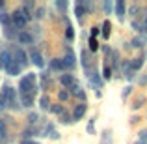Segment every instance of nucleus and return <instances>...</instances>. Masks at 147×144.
<instances>
[{
  "label": "nucleus",
  "instance_id": "obj_1",
  "mask_svg": "<svg viewBox=\"0 0 147 144\" xmlns=\"http://www.w3.org/2000/svg\"><path fill=\"white\" fill-rule=\"evenodd\" d=\"M36 75L34 73H28L26 75V79L21 81V92L22 94H34V90H36Z\"/></svg>",
  "mask_w": 147,
  "mask_h": 144
},
{
  "label": "nucleus",
  "instance_id": "obj_2",
  "mask_svg": "<svg viewBox=\"0 0 147 144\" xmlns=\"http://www.w3.org/2000/svg\"><path fill=\"white\" fill-rule=\"evenodd\" d=\"M11 23H13L15 28H24L28 21H26L24 15L21 13V10H17V11H13V13H11Z\"/></svg>",
  "mask_w": 147,
  "mask_h": 144
},
{
  "label": "nucleus",
  "instance_id": "obj_3",
  "mask_svg": "<svg viewBox=\"0 0 147 144\" xmlns=\"http://www.w3.org/2000/svg\"><path fill=\"white\" fill-rule=\"evenodd\" d=\"M30 58H32V62L37 66V68H43V56H41V53L39 51H36V49H30Z\"/></svg>",
  "mask_w": 147,
  "mask_h": 144
},
{
  "label": "nucleus",
  "instance_id": "obj_4",
  "mask_svg": "<svg viewBox=\"0 0 147 144\" xmlns=\"http://www.w3.org/2000/svg\"><path fill=\"white\" fill-rule=\"evenodd\" d=\"M13 60L17 62L19 66H26V64H28V56H26V53L22 49H17V51H15V58H13Z\"/></svg>",
  "mask_w": 147,
  "mask_h": 144
},
{
  "label": "nucleus",
  "instance_id": "obj_5",
  "mask_svg": "<svg viewBox=\"0 0 147 144\" xmlns=\"http://www.w3.org/2000/svg\"><path fill=\"white\" fill-rule=\"evenodd\" d=\"M4 68H6V71L9 73V75H19V73H21V66H19L15 60H11L9 64H7V66H4Z\"/></svg>",
  "mask_w": 147,
  "mask_h": 144
},
{
  "label": "nucleus",
  "instance_id": "obj_6",
  "mask_svg": "<svg viewBox=\"0 0 147 144\" xmlns=\"http://www.w3.org/2000/svg\"><path fill=\"white\" fill-rule=\"evenodd\" d=\"M61 62H63L65 69H73V68H75V56H73V51H67V56H65Z\"/></svg>",
  "mask_w": 147,
  "mask_h": 144
},
{
  "label": "nucleus",
  "instance_id": "obj_7",
  "mask_svg": "<svg viewBox=\"0 0 147 144\" xmlns=\"http://www.w3.org/2000/svg\"><path fill=\"white\" fill-rule=\"evenodd\" d=\"M19 41H21L22 45H32L34 38H32V34H28V32H21L19 34Z\"/></svg>",
  "mask_w": 147,
  "mask_h": 144
},
{
  "label": "nucleus",
  "instance_id": "obj_8",
  "mask_svg": "<svg viewBox=\"0 0 147 144\" xmlns=\"http://www.w3.org/2000/svg\"><path fill=\"white\" fill-rule=\"evenodd\" d=\"M115 13H117L119 19L125 17V2H123V0H117V2H115Z\"/></svg>",
  "mask_w": 147,
  "mask_h": 144
},
{
  "label": "nucleus",
  "instance_id": "obj_9",
  "mask_svg": "<svg viewBox=\"0 0 147 144\" xmlns=\"http://www.w3.org/2000/svg\"><path fill=\"white\" fill-rule=\"evenodd\" d=\"M84 114H86V105L82 103V105H78V107L75 109V114H73V118H75V120H80Z\"/></svg>",
  "mask_w": 147,
  "mask_h": 144
},
{
  "label": "nucleus",
  "instance_id": "obj_10",
  "mask_svg": "<svg viewBox=\"0 0 147 144\" xmlns=\"http://www.w3.org/2000/svg\"><path fill=\"white\" fill-rule=\"evenodd\" d=\"M61 84H63V86H67V88H71L73 84H75V77L73 75H61Z\"/></svg>",
  "mask_w": 147,
  "mask_h": 144
},
{
  "label": "nucleus",
  "instance_id": "obj_11",
  "mask_svg": "<svg viewBox=\"0 0 147 144\" xmlns=\"http://www.w3.org/2000/svg\"><path fill=\"white\" fill-rule=\"evenodd\" d=\"M34 103V94H22V105L24 107H32Z\"/></svg>",
  "mask_w": 147,
  "mask_h": 144
},
{
  "label": "nucleus",
  "instance_id": "obj_12",
  "mask_svg": "<svg viewBox=\"0 0 147 144\" xmlns=\"http://www.w3.org/2000/svg\"><path fill=\"white\" fill-rule=\"evenodd\" d=\"M0 23H2V25L6 26V28H7V26H11V25H13V23H11V15L2 13V15H0Z\"/></svg>",
  "mask_w": 147,
  "mask_h": 144
},
{
  "label": "nucleus",
  "instance_id": "obj_13",
  "mask_svg": "<svg viewBox=\"0 0 147 144\" xmlns=\"http://www.w3.org/2000/svg\"><path fill=\"white\" fill-rule=\"evenodd\" d=\"M50 69H54V71H56V69H65L63 68V62L58 60V58H56V60H52V62H50Z\"/></svg>",
  "mask_w": 147,
  "mask_h": 144
},
{
  "label": "nucleus",
  "instance_id": "obj_14",
  "mask_svg": "<svg viewBox=\"0 0 147 144\" xmlns=\"http://www.w3.org/2000/svg\"><path fill=\"white\" fill-rule=\"evenodd\" d=\"M71 92H73V94H75L76 97H78V99H86V94L82 92V88H80V86H75Z\"/></svg>",
  "mask_w": 147,
  "mask_h": 144
},
{
  "label": "nucleus",
  "instance_id": "obj_15",
  "mask_svg": "<svg viewBox=\"0 0 147 144\" xmlns=\"http://www.w3.org/2000/svg\"><path fill=\"white\" fill-rule=\"evenodd\" d=\"M65 36H67V40H71V41L75 40V28H73L71 25L67 26V30H65Z\"/></svg>",
  "mask_w": 147,
  "mask_h": 144
},
{
  "label": "nucleus",
  "instance_id": "obj_16",
  "mask_svg": "<svg viewBox=\"0 0 147 144\" xmlns=\"http://www.w3.org/2000/svg\"><path fill=\"white\" fill-rule=\"evenodd\" d=\"M142 60H144V58H134L132 64H130V69H140L142 68Z\"/></svg>",
  "mask_w": 147,
  "mask_h": 144
},
{
  "label": "nucleus",
  "instance_id": "obj_17",
  "mask_svg": "<svg viewBox=\"0 0 147 144\" xmlns=\"http://www.w3.org/2000/svg\"><path fill=\"white\" fill-rule=\"evenodd\" d=\"M75 13L78 15V17H82V15L86 13V8H84L82 4H76V8H75Z\"/></svg>",
  "mask_w": 147,
  "mask_h": 144
},
{
  "label": "nucleus",
  "instance_id": "obj_18",
  "mask_svg": "<svg viewBox=\"0 0 147 144\" xmlns=\"http://www.w3.org/2000/svg\"><path fill=\"white\" fill-rule=\"evenodd\" d=\"M82 64H84V68H90V54L86 51H82Z\"/></svg>",
  "mask_w": 147,
  "mask_h": 144
},
{
  "label": "nucleus",
  "instance_id": "obj_19",
  "mask_svg": "<svg viewBox=\"0 0 147 144\" xmlns=\"http://www.w3.org/2000/svg\"><path fill=\"white\" fill-rule=\"evenodd\" d=\"M102 36L104 38L110 36V23H108V21H104V25H102Z\"/></svg>",
  "mask_w": 147,
  "mask_h": 144
},
{
  "label": "nucleus",
  "instance_id": "obj_20",
  "mask_svg": "<svg viewBox=\"0 0 147 144\" xmlns=\"http://www.w3.org/2000/svg\"><path fill=\"white\" fill-rule=\"evenodd\" d=\"M39 105H41V109H49V105H50L49 97H47V96H43V97L39 99Z\"/></svg>",
  "mask_w": 147,
  "mask_h": 144
},
{
  "label": "nucleus",
  "instance_id": "obj_21",
  "mask_svg": "<svg viewBox=\"0 0 147 144\" xmlns=\"http://www.w3.org/2000/svg\"><path fill=\"white\" fill-rule=\"evenodd\" d=\"M49 109H50L52 114H61V112H63V109H61L60 105H52V107H49Z\"/></svg>",
  "mask_w": 147,
  "mask_h": 144
},
{
  "label": "nucleus",
  "instance_id": "obj_22",
  "mask_svg": "<svg viewBox=\"0 0 147 144\" xmlns=\"http://www.w3.org/2000/svg\"><path fill=\"white\" fill-rule=\"evenodd\" d=\"M142 43H144L142 38H134V40H132V47H142Z\"/></svg>",
  "mask_w": 147,
  "mask_h": 144
},
{
  "label": "nucleus",
  "instance_id": "obj_23",
  "mask_svg": "<svg viewBox=\"0 0 147 144\" xmlns=\"http://www.w3.org/2000/svg\"><path fill=\"white\" fill-rule=\"evenodd\" d=\"M56 8H58L60 11H65V8H67V4H65V2H61V0H58V2H56Z\"/></svg>",
  "mask_w": 147,
  "mask_h": 144
},
{
  "label": "nucleus",
  "instance_id": "obj_24",
  "mask_svg": "<svg viewBox=\"0 0 147 144\" xmlns=\"http://www.w3.org/2000/svg\"><path fill=\"white\" fill-rule=\"evenodd\" d=\"M90 47H91V51H97L99 45H97V40H95V38H91V40H90Z\"/></svg>",
  "mask_w": 147,
  "mask_h": 144
},
{
  "label": "nucleus",
  "instance_id": "obj_25",
  "mask_svg": "<svg viewBox=\"0 0 147 144\" xmlns=\"http://www.w3.org/2000/svg\"><path fill=\"white\" fill-rule=\"evenodd\" d=\"M58 97H60L61 101H67V99H69V92H60V94H58Z\"/></svg>",
  "mask_w": 147,
  "mask_h": 144
},
{
  "label": "nucleus",
  "instance_id": "obj_26",
  "mask_svg": "<svg viewBox=\"0 0 147 144\" xmlns=\"http://www.w3.org/2000/svg\"><path fill=\"white\" fill-rule=\"evenodd\" d=\"M6 105H7V101H6V97H4L2 94H0V111H2V109H6Z\"/></svg>",
  "mask_w": 147,
  "mask_h": 144
},
{
  "label": "nucleus",
  "instance_id": "obj_27",
  "mask_svg": "<svg viewBox=\"0 0 147 144\" xmlns=\"http://www.w3.org/2000/svg\"><path fill=\"white\" fill-rule=\"evenodd\" d=\"M142 103H144V97L136 99V101H134V105H132V107H134V109H140V107H142Z\"/></svg>",
  "mask_w": 147,
  "mask_h": 144
},
{
  "label": "nucleus",
  "instance_id": "obj_28",
  "mask_svg": "<svg viewBox=\"0 0 147 144\" xmlns=\"http://www.w3.org/2000/svg\"><path fill=\"white\" fill-rule=\"evenodd\" d=\"M104 77H106V79H110V77H112V69L110 68H104Z\"/></svg>",
  "mask_w": 147,
  "mask_h": 144
},
{
  "label": "nucleus",
  "instance_id": "obj_29",
  "mask_svg": "<svg viewBox=\"0 0 147 144\" xmlns=\"http://www.w3.org/2000/svg\"><path fill=\"white\" fill-rule=\"evenodd\" d=\"M43 13H45V11H43V8H39V10L36 11V17H37V19H41V17H43Z\"/></svg>",
  "mask_w": 147,
  "mask_h": 144
},
{
  "label": "nucleus",
  "instance_id": "obj_30",
  "mask_svg": "<svg viewBox=\"0 0 147 144\" xmlns=\"http://www.w3.org/2000/svg\"><path fill=\"white\" fill-rule=\"evenodd\" d=\"M28 120H30V124H36V120H37V114H30V116H28Z\"/></svg>",
  "mask_w": 147,
  "mask_h": 144
},
{
  "label": "nucleus",
  "instance_id": "obj_31",
  "mask_svg": "<svg viewBox=\"0 0 147 144\" xmlns=\"http://www.w3.org/2000/svg\"><path fill=\"white\" fill-rule=\"evenodd\" d=\"M99 32H100V30L97 28V26H93V28H91V36H93V38H95V36H97V34H99Z\"/></svg>",
  "mask_w": 147,
  "mask_h": 144
},
{
  "label": "nucleus",
  "instance_id": "obj_32",
  "mask_svg": "<svg viewBox=\"0 0 147 144\" xmlns=\"http://www.w3.org/2000/svg\"><path fill=\"white\" fill-rule=\"evenodd\" d=\"M4 133H6V127H4V122L0 120V135H4Z\"/></svg>",
  "mask_w": 147,
  "mask_h": 144
},
{
  "label": "nucleus",
  "instance_id": "obj_33",
  "mask_svg": "<svg viewBox=\"0 0 147 144\" xmlns=\"http://www.w3.org/2000/svg\"><path fill=\"white\" fill-rule=\"evenodd\" d=\"M140 137H142V141H147V131H142Z\"/></svg>",
  "mask_w": 147,
  "mask_h": 144
},
{
  "label": "nucleus",
  "instance_id": "obj_34",
  "mask_svg": "<svg viewBox=\"0 0 147 144\" xmlns=\"http://www.w3.org/2000/svg\"><path fill=\"white\" fill-rule=\"evenodd\" d=\"M61 122L67 124V122H69V116H67V114H63V116H61Z\"/></svg>",
  "mask_w": 147,
  "mask_h": 144
},
{
  "label": "nucleus",
  "instance_id": "obj_35",
  "mask_svg": "<svg viewBox=\"0 0 147 144\" xmlns=\"http://www.w3.org/2000/svg\"><path fill=\"white\" fill-rule=\"evenodd\" d=\"M145 32H147V17H145Z\"/></svg>",
  "mask_w": 147,
  "mask_h": 144
},
{
  "label": "nucleus",
  "instance_id": "obj_36",
  "mask_svg": "<svg viewBox=\"0 0 147 144\" xmlns=\"http://www.w3.org/2000/svg\"><path fill=\"white\" fill-rule=\"evenodd\" d=\"M0 68H4V64H2V60H0Z\"/></svg>",
  "mask_w": 147,
  "mask_h": 144
}]
</instances>
